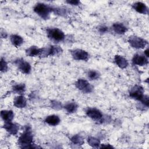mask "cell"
I'll return each instance as SVG.
<instances>
[{"label":"cell","mask_w":149,"mask_h":149,"mask_svg":"<svg viewBox=\"0 0 149 149\" xmlns=\"http://www.w3.org/2000/svg\"><path fill=\"white\" fill-rule=\"evenodd\" d=\"M114 61L116 65L121 69H125L128 66V61L121 55H116L114 57Z\"/></svg>","instance_id":"5bb4252c"},{"label":"cell","mask_w":149,"mask_h":149,"mask_svg":"<svg viewBox=\"0 0 149 149\" xmlns=\"http://www.w3.org/2000/svg\"><path fill=\"white\" fill-rule=\"evenodd\" d=\"M1 116L5 122H12L14 118V113L12 110H2L1 112Z\"/></svg>","instance_id":"e0dca14e"},{"label":"cell","mask_w":149,"mask_h":149,"mask_svg":"<svg viewBox=\"0 0 149 149\" xmlns=\"http://www.w3.org/2000/svg\"><path fill=\"white\" fill-rule=\"evenodd\" d=\"M86 113L88 118L95 121H101L102 119L103 115L98 109L94 108H88L86 111Z\"/></svg>","instance_id":"30bf717a"},{"label":"cell","mask_w":149,"mask_h":149,"mask_svg":"<svg viewBox=\"0 0 149 149\" xmlns=\"http://www.w3.org/2000/svg\"><path fill=\"white\" fill-rule=\"evenodd\" d=\"M34 11L42 19L47 20L49 18L50 13L52 12V8L44 3H37L34 7Z\"/></svg>","instance_id":"7a4b0ae2"},{"label":"cell","mask_w":149,"mask_h":149,"mask_svg":"<svg viewBox=\"0 0 149 149\" xmlns=\"http://www.w3.org/2000/svg\"><path fill=\"white\" fill-rule=\"evenodd\" d=\"M52 12L56 13V15H63L66 14V11L65 9L60 8H52Z\"/></svg>","instance_id":"4316f807"},{"label":"cell","mask_w":149,"mask_h":149,"mask_svg":"<svg viewBox=\"0 0 149 149\" xmlns=\"http://www.w3.org/2000/svg\"><path fill=\"white\" fill-rule=\"evenodd\" d=\"M3 128L10 134L15 135L18 132L19 125L16 123H13L12 122H5Z\"/></svg>","instance_id":"7c38bea8"},{"label":"cell","mask_w":149,"mask_h":149,"mask_svg":"<svg viewBox=\"0 0 149 149\" xmlns=\"http://www.w3.org/2000/svg\"><path fill=\"white\" fill-rule=\"evenodd\" d=\"M101 147L100 148H113L112 146L110 145V144H101Z\"/></svg>","instance_id":"1f68e13d"},{"label":"cell","mask_w":149,"mask_h":149,"mask_svg":"<svg viewBox=\"0 0 149 149\" xmlns=\"http://www.w3.org/2000/svg\"><path fill=\"white\" fill-rule=\"evenodd\" d=\"M64 108L68 113H72L77 111L78 105L76 102H69L64 106Z\"/></svg>","instance_id":"44dd1931"},{"label":"cell","mask_w":149,"mask_h":149,"mask_svg":"<svg viewBox=\"0 0 149 149\" xmlns=\"http://www.w3.org/2000/svg\"><path fill=\"white\" fill-rule=\"evenodd\" d=\"M27 101L26 98L23 95H19L13 100V105L18 108H23L26 106Z\"/></svg>","instance_id":"9a60e30c"},{"label":"cell","mask_w":149,"mask_h":149,"mask_svg":"<svg viewBox=\"0 0 149 149\" xmlns=\"http://www.w3.org/2000/svg\"><path fill=\"white\" fill-rule=\"evenodd\" d=\"M42 48H40L36 46H31L26 50V54L29 56H41Z\"/></svg>","instance_id":"2e32d148"},{"label":"cell","mask_w":149,"mask_h":149,"mask_svg":"<svg viewBox=\"0 0 149 149\" xmlns=\"http://www.w3.org/2000/svg\"><path fill=\"white\" fill-rule=\"evenodd\" d=\"M143 88L139 85L134 86L129 91V95L133 99L140 101L144 95Z\"/></svg>","instance_id":"ba28073f"},{"label":"cell","mask_w":149,"mask_h":149,"mask_svg":"<svg viewBox=\"0 0 149 149\" xmlns=\"http://www.w3.org/2000/svg\"><path fill=\"white\" fill-rule=\"evenodd\" d=\"M132 63L133 65L143 66L147 65L148 61L147 57L146 56L140 54H136L132 58Z\"/></svg>","instance_id":"8fae6325"},{"label":"cell","mask_w":149,"mask_h":149,"mask_svg":"<svg viewBox=\"0 0 149 149\" xmlns=\"http://www.w3.org/2000/svg\"><path fill=\"white\" fill-rule=\"evenodd\" d=\"M1 37L2 38H6L7 37V33L6 32H5V31H2L1 30Z\"/></svg>","instance_id":"d6a6232c"},{"label":"cell","mask_w":149,"mask_h":149,"mask_svg":"<svg viewBox=\"0 0 149 149\" xmlns=\"http://www.w3.org/2000/svg\"><path fill=\"white\" fill-rule=\"evenodd\" d=\"M62 49L58 45H51L48 48H42L41 56L45 57L48 56H58L62 53Z\"/></svg>","instance_id":"5b68a950"},{"label":"cell","mask_w":149,"mask_h":149,"mask_svg":"<svg viewBox=\"0 0 149 149\" xmlns=\"http://www.w3.org/2000/svg\"><path fill=\"white\" fill-rule=\"evenodd\" d=\"M87 76L88 78L90 79L91 80H97L99 79L100 76V73L97 70H91L88 72Z\"/></svg>","instance_id":"d4e9b609"},{"label":"cell","mask_w":149,"mask_h":149,"mask_svg":"<svg viewBox=\"0 0 149 149\" xmlns=\"http://www.w3.org/2000/svg\"><path fill=\"white\" fill-rule=\"evenodd\" d=\"M47 35L49 38L56 42L62 41L65 37L64 33L58 28H52L48 29Z\"/></svg>","instance_id":"3957f363"},{"label":"cell","mask_w":149,"mask_h":149,"mask_svg":"<svg viewBox=\"0 0 149 149\" xmlns=\"http://www.w3.org/2000/svg\"><path fill=\"white\" fill-rule=\"evenodd\" d=\"M70 140L73 144L76 145H82L84 143L83 138L79 134L74 135L71 137Z\"/></svg>","instance_id":"603a6c76"},{"label":"cell","mask_w":149,"mask_h":149,"mask_svg":"<svg viewBox=\"0 0 149 149\" xmlns=\"http://www.w3.org/2000/svg\"><path fill=\"white\" fill-rule=\"evenodd\" d=\"M72 56L75 60L87 61L89 58L88 53L85 50L81 49H75L70 51Z\"/></svg>","instance_id":"9c48e42d"},{"label":"cell","mask_w":149,"mask_h":149,"mask_svg":"<svg viewBox=\"0 0 149 149\" xmlns=\"http://www.w3.org/2000/svg\"><path fill=\"white\" fill-rule=\"evenodd\" d=\"M144 55L146 56V57H148V49H146L145 51H144Z\"/></svg>","instance_id":"836d02e7"},{"label":"cell","mask_w":149,"mask_h":149,"mask_svg":"<svg viewBox=\"0 0 149 149\" xmlns=\"http://www.w3.org/2000/svg\"><path fill=\"white\" fill-rule=\"evenodd\" d=\"M128 42L132 47L136 49H143L147 45V41L146 40L136 36H130Z\"/></svg>","instance_id":"277c9868"},{"label":"cell","mask_w":149,"mask_h":149,"mask_svg":"<svg viewBox=\"0 0 149 149\" xmlns=\"http://www.w3.org/2000/svg\"><path fill=\"white\" fill-rule=\"evenodd\" d=\"M33 135L30 127H26L23 133L18 139V144L23 148H36L39 147L36 146L33 143Z\"/></svg>","instance_id":"6da1fadb"},{"label":"cell","mask_w":149,"mask_h":149,"mask_svg":"<svg viewBox=\"0 0 149 149\" xmlns=\"http://www.w3.org/2000/svg\"><path fill=\"white\" fill-rule=\"evenodd\" d=\"M61 122L59 117L56 115H51L46 117L45 122L50 126H56Z\"/></svg>","instance_id":"ac0fdd59"},{"label":"cell","mask_w":149,"mask_h":149,"mask_svg":"<svg viewBox=\"0 0 149 149\" xmlns=\"http://www.w3.org/2000/svg\"><path fill=\"white\" fill-rule=\"evenodd\" d=\"M15 63L19 70L24 74H29L31 72V67L30 64L22 58L17 59L15 61Z\"/></svg>","instance_id":"52a82bcc"},{"label":"cell","mask_w":149,"mask_h":149,"mask_svg":"<svg viewBox=\"0 0 149 149\" xmlns=\"http://www.w3.org/2000/svg\"><path fill=\"white\" fill-rule=\"evenodd\" d=\"M87 142L93 147H98L101 145L100 141L98 139L93 137H89L87 139Z\"/></svg>","instance_id":"cb8c5ba5"},{"label":"cell","mask_w":149,"mask_h":149,"mask_svg":"<svg viewBox=\"0 0 149 149\" xmlns=\"http://www.w3.org/2000/svg\"><path fill=\"white\" fill-rule=\"evenodd\" d=\"M1 71L2 72H5L7 71L8 66L7 62L5 61V60L3 58L1 59Z\"/></svg>","instance_id":"484cf974"},{"label":"cell","mask_w":149,"mask_h":149,"mask_svg":"<svg viewBox=\"0 0 149 149\" xmlns=\"http://www.w3.org/2000/svg\"><path fill=\"white\" fill-rule=\"evenodd\" d=\"M140 101H141V102L144 106H146V107H148L149 102H148V95H144L143 96V97L141 98V100Z\"/></svg>","instance_id":"f1b7e54d"},{"label":"cell","mask_w":149,"mask_h":149,"mask_svg":"<svg viewBox=\"0 0 149 149\" xmlns=\"http://www.w3.org/2000/svg\"><path fill=\"white\" fill-rule=\"evenodd\" d=\"M51 107L55 109H60L62 108V106L61 102L56 101H52L51 102Z\"/></svg>","instance_id":"83f0119b"},{"label":"cell","mask_w":149,"mask_h":149,"mask_svg":"<svg viewBox=\"0 0 149 149\" xmlns=\"http://www.w3.org/2000/svg\"><path fill=\"white\" fill-rule=\"evenodd\" d=\"M108 27L105 26H101L99 27L98 29V31L101 33H105L106 32L108 31Z\"/></svg>","instance_id":"f546056e"},{"label":"cell","mask_w":149,"mask_h":149,"mask_svg":"<svg viewBox=\"0 0 149 149\" xmlns=\"http://www.w3.org/2000/svg\"><path fill=\"white\" fill-rule=\"evenodd\" d=\"M66 2L69 4H70L72 5H78L80 3L79 1L77 0H72V1H67Z\"/></svg>","instance_id":"4dcf8cb0"},{"label":"cell","mask_w":149,"mask_h":149,"mask_svg":"<svg viewBox=\"0 0 149 149\" xmlns=\"http://www.w3.org/2000/svg\"><path fill=\"white\" fill-rule=\"evenodd\" d=\"M112 29L115 33L118 34H123L127 30V27L121 23H115L112 25Z\"/></svg>","instance_id":"d6986e66"},{"label":"cell","mask_w":149,"mask_h":149,"mask_svg":"<svg viewBox=\"0 0 149 149\" xmlns=\"http://www.w3.org/2000/svg\"><path fill=\"white\" fill-rule=\"evenodd\" d=\"M133 8L138 13L143 15H147L148 13V9L145 3L141 2H137L133 4Z\"/></svg>","instance_id":"4fadbf2b"},{"label":"cell","mask_w":149,"mask_h":149,"mask_svg":"<svg viewBox=\"0 0 149 149\" xmlns=\"http://www.w3.org/2000/svg\"><path fill=\"white\" fill-rule=\"evenodd\" d=\"M12 90L15 93H16L19 94H22L25 91L26 86L24 83L17 84L13 86Z\"/></svg>","instance_id":"7402d4cb"},{"label":"cell","mask_w":149,"mask_h":149,"mask_svg":"<svg viewBox=\"0 0 149 149\" xmlns=\"http://www.w3.org/2000/svg\"><path fill=\"white\" fill-rule=\"evenodd\" d=\"M75 86L84 93H90L93 90V87L85 79H78L75 83Z\"/></svg>","instance_id":"8992f818"},{"label":"cell","mask_w":149,"mask_h":149,"mask_svg":"<svg viewBox=\"0 0 149 149\" xmlns=\"http://www.w3.org/2000/svg\"><path fill=\"white\" fill-rule=\"evenodd\" d=\"M10 40L12 44L16 47H20L24 42L23 38L17 34L11 35L10 37Z\"/></svg>","instance_id":"ffe728a7"}]
</instances>
